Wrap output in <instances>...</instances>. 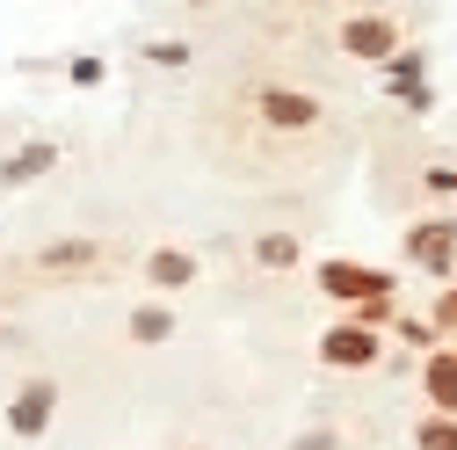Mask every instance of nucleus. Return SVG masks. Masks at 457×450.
<instances>
[{
  "label": "nucleus",
  "mask_w": 457,
  "mask_h": 450,
  "mask_svg": "<svg viewBox=\"0 0 457 450\" xmlns=\"http://www.w3.org/2000/svg\"><path fill=\"white\" fill-rule=\"evenodd\" d=\"M341 44H349L356 59H392L399 51V22L392 15H356V22H341Z\"/></svg>",
  "instance_id": "nucleus-4"
},
{
  "label": "nucleus",
  "mask_w": 457,
  "mask_h": 450,
  "mask_svg": "<svg viewBox=\"0 0 457 450\" xmlns=\"http://www.w3.org/2000/svg\"><path fill=\"white\" fill-rule=\"evenodd\" d=\"M254 254H262L269 269H298V254H305V247H298V233H269Z\"/></svg>",
  "instance_id": "nucleus-12"
},
{
  "label": "nucleus",
  "mask_w": 457,
  "mask_h": 450,
  "mask_svg": "<svg viewBox=\"0 0 457 450\" xmlns=\"http://www.w3.org/2000/svg\"><path fill=\"white\" fill-rule=\"evenodd\" d=\"M407 247H414L421 269H450V262H457V225H450V218H428V225L407 233Z\"/></svg>",
  "instance_id": "nucleus-6"
},
{
  "label": "nucleus",
  "mask_w": 457,
  "mask_h": 450,
  "mask_svg": "<svg viewBox=\"0 0 457 450\" xmlns=\"http://www.w3.org/2000/svg\"><path fill=\"white\" fill-rule=\"evenodd\" d=\"M421 385H428V400H436V414L450 421V414H457V349H436V356L421 363Z\"/></svg>",
  "instance_id": "nucleus-7"
},
{
  "label": "nucleus",
  "mask_w": 457,
  "mask_h": 450,
  "mask_svg": "<svg viewBox=\"0 0 457 450\" xmlns=\"http://www.w3.org/2000/svg\"><path fill=\"white\" fill-rule=\"evenodd\" d=\"M95 262V240H59V247H44V269H87Z\"/></svg>",
  "instance_id": "nucleus-13"
},
{
  "label": "nucleus",
  "mask_w": 457,
  "mask_h": 450,
  "mask_svg": "<svg viewBox=\"0 0 457 450\" xmlns=\"http://www.w3.org/2000/svg\"><path fill=\"white\" fill-rule=\"evenodd\" d=\"M102 80V59H73V88H95Z\"/></svg>",
  "instance_id": "nucleus-20"
},
{
  "label": "nucleus",
  "mask_w": 457,
  "mask_h": 450,
  "mask_svg": "<svg viewBox=\"0 0 457 450\" xmlns=\"http://www.w3.org/2000/svg\"><path fill=\"white\" fill-rule=\"evenodd\" d=\"M167 334H175V312L167 305H138L131 312V342H167Z\"/></svg>",
  "instance_id": "nucleus-11"
},
{
  "label": "nucleus",
  "mask_w": 457,
  "mask_h": 450,
  "mask_svg": "<svg viewBox=\"0 0 457 450\" xmlns=\"http://www.w3.org/2000/svg\"><path fill=\"white\" fill-rule=\"evenodd\" d=\"M145 269H153V284H160V291H175V284H189V276H196V254H182V247H160Z\"/></svg>",
  "instance_id": "nucleus-10"
},
{
  "label": "nucleus",
  "mask_w": 457,
  "mask_h": 450,
  "mask_svg": "<svg viewBox=\"0 0 457 450\" xmlns=\"http://www.w3.org/2000/svg\"><path fill=\"white\" fill-rule=\"evenodd\" d=\"M262 117H269L276 131H312V124H320V102H312V95H291V88H269V95H262Z\"/></svg>",
  "instance_id": "nucleus-5"
},
{
  "label": "nucleus",
  "mask_w": 457,
  "mask_h": 450,
  "mask_svg": "<svg viewBox=\"0 0 457 450\" xmlns=\"http://www.w3.org/2000/svg\"><path fill=\"white\" fill-rule=\"evenodd\" d=\"M320 356H327L334 371H363V363H378V334H363L356 320H341V327L320 334Z\"/></svg>",
  "instance_id": "nucleus-2"
},
{
  "label": "nucleus",
  "mask_w": 457,
  "mask_h": 450,
  "mask_svg": "<svg viewBox=\"0 0 457 450\" xmlns=\"http://www.w3.org/2000/svg\"><path fill=\"white\" fill-rule=\"evenodd\" d=\"M428 327H457V284L436 298V320H428Z\"/></svg>",
  "instance_id": "nucleus-19"
},
{
  "label": "nucleus",
  "mask_w": 457,
  "mask_h": 450,
  "mask_svg": "<svg viewBox=\"0 0 457 450\" xmlns=\"http://www.w3.org/2000/svg\"><path fill=\"white\" fill-rule=\"evenodd\" d=\"M385 88H392L399 102L428 109V88H421V59H414V51H392V59H385Z\"/></svg>",
  "instance_id": "nucleus-9"
},
{
  "label": "nucleus",
  "mask_w": 457,
  "mask_h": 450,
  "mask_svg": "<svg viewBox=\"0 0 457 450\" xmlns=\"http://www.w3.org/2000/svg\"><path fill=\"white\" fill-rule=\"evenodd\" d=\"M291 450H334V429H305V436H291Z\"/></svg>",
  "instance_id": "nucleus-18"
},
{
  "label": "nucleus",
  "mask_w": 457,
  "mask_h": 450,
  "mask_svg": "<svg viewBox=\"0 0 457 450\" xmlns=\"http://www.w3.org/2000/svg\"><path fill=\"white\" fill-rule=\"evenodd\" d=\"M421 189H436V196H457V167H428V175H421Z\"/></svg>",
  "instance_id": "nucleus-17"
},
{
  "label": "nucleus",
  "mask_w": 457,
  "mask_h": 450,
  "mask_svg": "<svg viewBox=\"0 0 457 450\" xmlns=\"http://www.w3.org/2000/svg\"><path fill=\"white\" fill-rule=\"evenodd\" d=\"M399 334H407V349H428V342H436V327H428V320H414V312L399 320Z\"/></svg>",
  "instance_id": "nucleus-16"
},
{
  "label": "nucleus",
  "mask_w": 457,
  "mask_h": 450,
  "mask_svg": "<svg viewBox=\"0 0 457 450\" xmlns=\"http://www.w3.org/2000/svg\"><path fill=\"white\" fill-rule=\"evenodd\" d=\"M145 59H153V66H189V44H175V37H160V44H145Z\"/></svg>",
  "instance_id": "nucleus-15"
},
{
  "label": "nucleus",
  "mask_w": 457,
  "mask_h": 450,
  "mask_svg": "<svg viewBox=\"0 0 457 450\" xmlns=\"http://www.w3.org/2000/svg\"><path fill=\"white\" fill-rule=\"evenodd\" d=\"M51 414H59V385L37 378V385H22V392H15L8 429H15V436H44V429H51Z\"/></svg>",
  "instance_id": "nucleus-3"
},
{
  "label": "nucleus",
  "mask_w": 457,
  "mask_h": 450,
  "mask_svg": "<svg viewBox=\"0 0 457 450\" xmlns=\"http://www.w3.org/2000/svg\"><path fill=\"white\" fill-rule=\"evenodd\" d=\"M320 291L327 298H349V305H378V298H392V276L363 269V262H327L320 269Z\"/></svg>",
  "instance_id": "nucleus-1"
},
{
  "label": "nucleus",
  "mask_w": 457,
  "mask_h": 450,
  "mask_svg": "<svg viewBox=\"0 0 457 450\" xmlns=\"http://www.w3.org/2000/svg\"><path fill=\"white\" fill-rule=\"evenodd\" d=\"M414 443H421V450H457V421H443V414H436V421H421V429H414Z\"/></svg>",
  "instance_id": "nucleus-14"
},
{
  "label": "nucleus",
  "mask_w": 457,
  "mask_h": 450,
  "mask_svg": "<svg viewBox=\"0 0 457 450\" xmlns=\"http://www.w3.org/2000/svg\"><path fill=\"white\" fill-rule=\"evenodd\" d=\"M51 167H59V146H22V153L0 160V182L22 189V182H37V175H51Z\"/></svg>",
  "instance_id": "nucleus-8"
}]
</instances>
